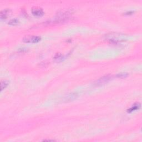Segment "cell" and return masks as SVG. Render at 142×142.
Segmentation results:
<instances>
[{
    "instance_id": "6da1fadb",
    "label": "cell",
    "mask_w": 142,
    "mask_h": 142,
    "mask_svg": "<svg viewBox=\"0 0 142 142\" xmlns=\"http://www.w3.org/2000/svg\"><path fill=\"white\" fill-rule=\"evenodd\" d=\"M105 39L113 43H118L126 40V34L118 33H112L107 34L105 36Z\"/></svg>"
},
{
    "instance_id": "7a4b0ae2",
    "label": "cell",
    "mask_w": 142,
    "mask_h": 142,
    "mask_svg": "<svg viewBox=\"0 0 142 142\" xmlns=\"http://www.w3.org/2000/svg\"><path fill=\"white\" fill-rule=\"evenodd\" d=\"M113 76L112 75H106L102 77L99 79H97L95 82V85L96 86H100L102 85H104L105 83H107L108 82L112 79Z\"/></svg>"
},
{
    "instance_id": "3957f363",
    "label": "cell",
    "mask_w": 142,
    "mask_h": 142,
    "mask_svg": "<svg viewBox=\"0 0 142 142\" xmlns=\"http://www.w3.org/2000/svg\"><path fill=\"white\" fill-rule=\"evenodd\" d=\"M41 37L36 36H27L24 37L23 39L24 42L26 43H37L41 41Z\"/></svg>"
},
{
    "instance_id": "277c9868",
    "label": "cell",
    "mask_w": 142,
    "mask_h": 142,
    "mask_svg": "<svg viewBox=\"0 0 142 142\" xmlns=\"http://www.w3.org/2000/svg\"><path fill=\"white\" fill-rule=\"evenodd\" d=\"M77 93H71L67 95L66 96L63 98V101L64 102H72L74 99H76L78 97Z\"/></svg>"
},
{
    "instance_id": "5b68a950",
    "label": "cell",
    "mask_w": 142,
    "mask_h": 142,
    "mask_svg": "<svg viewBox=\"0 0 142 142\" xmlns=\"http://www.w3.org/2000/svg\"><path fill=\"white\" fill-rule=\"evenodd\" d=\"M32 13L34 16L36 17H41L43 16L44 13H45L43 9L38 7H35L32 8Z\"/></svg>"
},
{
    "instance_id": "8992f818",
    "label": "cell",
    "mask_w": 142,
    "mask_h": 142,
    "mask_svg": "<svg viewBox=\"0 0 142 142\" xmlns=\"http://www.w3.org/2000/svg\"><path fill=\"white\" fill-rule=\"evenodd\" d=\"M11 10L8 8H6L3 9L1 12V19H6L8 16V15L10 13Z\"/></svg>"
},
{
    "instance_id": "52a82bcc",
    "label": "cell",
    "mask_w": 142,
    "mask_h": 142,
    "mask_svg": "<svg viewBox=\"0 0 142 142\" xmlns=\"http://www.w3.org/2000/svg\"><path fill=\"white\" fill-rule=\"evenodd\" d=\"M140 107H141V104H140L139 103H135V104H134L131 108L128 109L127 112L129 113L132 112H133V111L137 110V109H139L140 108Z\"/></svg>"
},
{
    "instance_id": "ba28073f",
    "label": "cell",
    "mask_w": 142,
    "mask_h": 142,
    "mask_svg": "<svg viewBox=\"0 0 142 142\" xmlns=\"http://www.w3.org/2000/svg\"><path fill=\"white\" fill-rule=\"evenodd\" d=\"M9 84V82L7 80H3L1 81V91L5 89Z\"/></svg>"
},
{
    "instance_id": "9c48e42d",
    "label": "cell",
    "mask_w": 142,
    "mask_h": 142,
    "mask_svg": "<svg viewBox=\"0 0 142 142\" xmlns=\"http://www.w3.org/2000/svg\"><path fill=\"white\" fill-rule=\"evenodd\" d=\"M19 23V20L17 18H13L11 19V20L9 21L8 24L11 26H15Z\"/></svg>"
},
{
    "instance_id": "30bf717a",
    "label": "cell",
    "mask_w": 142,
    "mask_h": 142,
    "mask_svg": "<svg viewBox=\"0 0 142 142\" xmlns=\"http://www.w3.org/2000/svg\"><path fill=\"white\" fill-rule=\"evenodd\" d=\"M128 76V74L126 73H120L117 74L116 77L119 78H125Z\"/></svg>"
},
{
    "instance_id": "8fae6325",
    "label": "cell",
    "mask_w": 142,
    "mask_h": 142,
    "mask_svg": "<svg viewBox=\"0 0 142 142\" xmlns=\"http://www.w3.org/2000/svg\"><path fill=\"white\" fill-rule=\"evenodd\" d=\"M61 54L60 53H57L55 55V59H59V58H61Z\"/></svg>"
},
{
    "instance_id": "7c38bea8",
    "label": "cell",
    "mask_w": 142,
    "mask_h": 142,
    "mask_svg": "<svg viewBox=\"0 0 142 142\" xmlns=\"http://www.w3.org/2000/svg\"><path fill=\"white\" fill-rule=\"evenodd\" d=\"M133 13V12H132V11H129V12H128L126 13L125 14H126V15H129V14H132V13Z\"/></svg>"
}]
</instances>
